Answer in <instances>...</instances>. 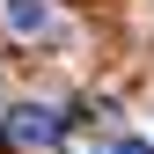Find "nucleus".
I'll return each instance as SVG.
<instances>
[{
    "label": "nucleus",
    "instance_id": "f257e3e1",
    "mask_svg": "<svg viewBox=\"0 0 154 154\" xmlns=\"http://www.w3.org/2000/svg\"><path fill=\"white\" fill-rule=\"evenodd\" d=\"M0 132H8V147H51V140L66 132V118H59V110H44V103H22V110H8V125H0Z\"/></svg>",
    "mask_w": 154,
    "mask_h": 154
},
{
    "label": "nucleus",
    "instance_id": "f03ea898",
    "mask_svg": "<svg viewBox=\"0 0 154 154\" xmlns=\"http://www.w3.org/2000/svg\"><path fill=\"white\" fill-rule=\"evenodd\" d=\"M44 22H51V0H8V29L15 37H37Z\"/></svg>",
    "mask_w": 154,
    "mask_h": 154
},
{
    "label": "nucleus",
    "instance_id": "7ed1b4c3",
    "mask_svg": "<svg viewBox=\"0 0 154 154\" xmlns=\"http://www.w3.org/2000/svg\"><path fill=\"white\" fill-rule=\"evenodd\" d=\"M110 154H154L147 140H118V147H110Z\"/></svg>",
    "mask_w": 154,
    "mask_h": 154
}]
</instances>
